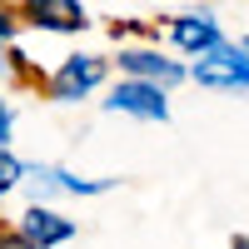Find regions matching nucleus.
Here are the masks:
<instances>
[{
    "label": "nucleus",
    "instance_id": "obj_12",
    "mask_svg": "<svg viewBox=\"0 0 249 249\" xmlns=\"http://www.w3.org/2000/svg\"><path fill=\"white\" fill-rule=\"evenodd\" d=\"M10 35H15V20H10L5 10H0V40H10Z\"/></svg>",
    "mask_w": 249,
    "mask_h": 249
},
{
    "label": "nucleus",
    "instance_id": "obj_13",
    "mask_svg": "<svg viewBox=\"0 0 249 249\" xmlns=\"http://www.w3.org/2000/svg\"><path fill=\"white\" fill-rule=\"evenodd\" d=\"M10 60H15V55H5V40H0V75L10 70Z\"/></svg>",
    "mask_w": 249,
    "mask_h": 249
},
{
    "label": "nucleus",
    "instance_id": "obj_2",
    "mask_svg": "<svg viewBox=\"0 0 249 249\" xmlns=\"http://www.w3.org/2000/svg\"><path fill=\"white\" fill-rule=\"evenodd\" d=\"M105 110L115 115H135V120H170V105H164V85H150V80H120L110 90Z\"/></svg>",
    "mask_w": 249,
    "mask_h": 249
},
{
    "label": "nucleus",
    "instance_id": "obj_9",
    "mask_svg": "<svg viewBox=\"0 0 249 249\" xmlns=\"http://www.w3.org/2000/svg\"><path fill=\"white\" fill-rule=\"evenodd\" d=\"M20 184H25V164H20L10 150H0V199L10 190H20Z\"/></svg>",
    "mask_w": 249,
    "mask_h": 249
},
{
    "label": "nucleus",
    "instance_id": "obj_11",
    "mask_svg": "<svg viewBox=\"0 0 249 249\" xmlns=\"http://www.w3.org/2000/svg\"><path fill=\"white\" fill-rule=\"evenodd\" d=\"M0 249H35V244L20 234V230H0Z\"/></svg>",
    "mask_w": 249,
    "mask_h": 249
},
{
    "label": "nucleus",
    "instance_id": "obj_14",
    "mask_svg": "<svg viewBox=\"0 0 249 249\" xmlns=\"http://www.w3.org/2000/svg\"><path fill=\"white\" fill-rule=\"evenodd\" d=\"M230 249H249V234H234V239H230Z\"/></svg>",
    "mask_w": 249,
    "mask_h": 249
},
{
    "label": "nucleus",
    "instance_id": "obj_6",
    "mask_svg": "<svg viewBox=\"0 0 249 249\" xmlns=\"http://www.w3.org/2000/svg\"><path fill=\"white\" fill-rule=\"evenodd\" d=\"M15 230L25 234L35 249H55V244H70L75 239V219L60 214V210H50V204H30V210L20 214Z\"/></svg>",
    "mask_w": 249,
    "mask_h": 249
},
{
    "label": "nucleus",
    "instance_id": "obj_8",
    "mask_svg": "<svg viewBox=\"0 0 249 249\" xmlns=\"http://www.w3.org/2000/svg\"><path fill=\"white\" fill-rule=\"evenodd\" d=\"M120 70L130 80H150V85H179L190 75L179 60H164L160 50H120Z\"/></svg>",
    "mask_w": 249,
    "mask_h": 249
},
{
    "label": "nucleus",
    "instance_id": "obj_4",
    "mask_svg": "<svg viewBox=\"0 0 249 249\" xmlns=\"http://www.w3.org/2000/svg\"><path fill=\"white\" fill-rule=\"evenodd\" d=\"M30 190H35V204H45V195H105L115 179H80L75 170H60V164H35L25 170Z\"/></svg>",
    "mask_w": 249,
    "mask_h": 249
},
{
    "label": "nucleus",
    "instance_id": "obj_1",
    "mask_svg": "<svg viewBox=\"0 0 249 249\" xmlns=\"http://www.w3.org/2000/svg\"><path fill=\"white\" fill-rule=\"evenodd\" d=\"M190 75L210 90H249V45H219L199 55Z\"/></svg>",
    "mask_w": 249,
    "mask_h": 249
},
{
    "label": "nucleus",
    "instance_id": "obj_10",
    "mask_svg": "<svg viewBox=\"0 0 249 249\" xmlns=\"http://www.w3.org/2000/svg\"><path fill=\"white\" fill-rule=\"evenodd\" d=\"M10 130H15V110H10V100L0 95V150H10Z\"/></svg>",
    "mask_w": 249,
    "mask_h": 249
},
{
    "label": "nucleus",
    "instance_id": "obj_7",
    "mask_svg": "<svg viewBox=\"0 0 249 249\" xmlns=\"http://www.w3.org/2000/svg\"><path fill=\"white\" fill-rule=\"evenodd\" d=\"M25 20L35 30H55V35H70V30H85L90 15L80 0H25Z\"/></svg>",
    "mask_w": 249,
    "mask_h": 249
},
{
    "label": "nucleus",
    "instance_id": "obj_3",
    "mask_svg": "<svg viewBox=\"0 0 249 249\" xmlns=\"http://www.w3.org/2000/svg\"><path fill=\"white\" fill-rule=\"evenodd\" d=\"M100 80H105V60L100 55H70L50 75V95L55 100H85L90 90H100Z\"/></svg>",
    "mask_w": 249,
    "mask_h": 249
},
{
    "label": "nucleus",
    "instance_id": "obj_5",
    "mask_svg": "<svg viewBox=\"0 0 249 249\" xmlns=\"http://www.w3.org/2000/svg\"><path fill=\"white\" fill-rule=\"evenodd\" d=\"M170 40H175L184 55H210V50L224 45L214 10H184V15H175V20H170Z\"/></svg>",
    "mask_w": 249,
    "mask_h": 249
}]
</instances>
